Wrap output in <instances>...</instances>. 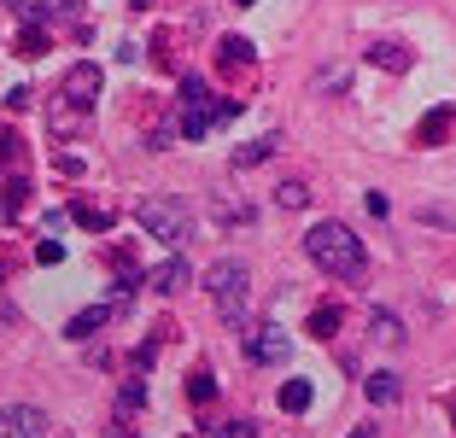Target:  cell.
Instances as JSON below:
<instances>
[{"instance_id": "7", "label": "cell", "mask_w": 456, "mask_h": 438, "mask_svg": "<svg viewBox=\"0 0 456 438\" xmlns=\"http://www.w3.org/2000/svg\"><path fill=\"white\" fill-rule=\"evenodd\" d=\"M0 438H47V415L29 403H6L0 410Z\"/></svg>"}, {"instance_id": "10", "label": "cell", "mask_w": 456, "mask_h": 438, "mask_svg": "<svg viewBox=\"0 0 456 438\" xmlns=\"http://www.w3.org/2000/svg\"><path fill=\"white\" fill-rule=\"evenodd\" d=\"M111 316H118L111 304H88L82 316H70V321H65V339H88V333H100V328H106Z\"/></svg>"}, {"instance_id": "27", "label": "cell", "mask_w": 456, "mask_h": 438, "mask_svg": "<svg viewBox=\"0 0 456 438\" xmlns=\"http://www.w3.org/2000/svg\"><path fill=\"white\" fill-rule=\"evenodd\" d=\"M362 205H369V216H387V211H392V199H387V193H369Z\"/></svg>"}, {"instance_id": "14", "label": "cell", "mask_w": 456, "mask_h": 438, "mask_svg": "<svg viewBox=\"0 0 456 438\" xmlns=\"http://www.w3.org/2000/svg\"><path fill=\"white\" fill-rule=\"evenodd\" d=\"M369 339H375V345H403V321L387 316V310H375V316H369Z\"/></svg>"}, {"instance_id": "19", "label": "cell", "mask_w": 456, "mask_h": 438, "mask_svg": "<svg viewBox=\"0 0 456 438\" xmlns=\"http://www.w3.org/2000/svg\"><path fill=\"white\" fill-rule=\"evenodd\" d=\"M188 398L193 403H216V374L211 369H193L188 374Z\"/></svg>"}, {"instance_id": "13", "label": "cell", "mask_w": 456, "mask_h": 438, "mask_svg": "<svg viewBox=\"0 0 456 438\" xmlns=\"http://www.w3.org/2000/svg\"><path fill=\"white\" fill-rule=\"evenodd\" d=\"M216 59H223L228 70H246L257 53H252V41H246V36H223V41H216Z\"/></svg>"}, {"instance_id": "31", "label": "cell", "mask_w": 456, "mask_h": 438, "mask_svg": "<svg viewBox=\"0 0 456 438\" xmlns=\"http://www.w3.org/2000/svg\"><path fill=\"white\" fill-rule=\"evenodd\" d=\"M451 410H456V403H451Z\"/></svg>"}, {"instance_id": "20", "label": "cell", "mask_w": 456, "mask_h": 438, "mask_svg": "<svg viewBox=\"0 0 456 438\" xmlns=\"http://www.w3.org/2000/svg\"><path fill=\"white\" fill-rule=\"evenodd\" d=\"M275 205H281V211H305V205H310V187L305 182H281V187H275Z\"/></svg>"}, {"instance_id": "6", "label": "cell", "mask_w": 456, "mask_h": 438, "mask_svg": "<svg viewBox=\"0 0 456 438\" xmlns=\"http://www.w3.org/2000/svg\"><path fill=\"white\" fill-rule=\"evenodd\" d=\"M246 362H257V369H269V362H287V351H293V339H287L281 328H257L252 339H246Z\"/></svg>"}, {"instance_id": "18", "label": "cell", "mask_w": 456, "mask_h": 438, "mask_svg": "<svg viewBox=\"0 0 456 438\" xmlns=\"http://www.w3.org/2000/svg\"><path fill=\"white\" fill-rule=\"evenodd\" d=\"M70 223L88 228V234H106V228H111V205H106V211H100V205H77V211H70Z\"/></svg>"}, {"instance_id": "17", "label": "cell", "mask_w": 456, "mask_h": 438, "mask_svg": "<svg viewBox=\"0 0 456 438\" xmlns=\"http://www.w3.org/2000/svg\"><path fill=\"white\" fill-rule=\"evenodd\" d=\"M310 392H316L310 380H287L275 398H281V410H287V415H305V410H310Z\"/></svg>"}, {"instance_id": "23", "label": "cell", "mask_w": 456, "mask_h": 438, "mask_svg": "<svg viewBox=\"0 0 456 438\" xmlns=\"http://www.w3.org/2000/svg\"><path fill=\"white\" fill-rule=\"evenodd\" d=\"M29 199V182L24 175H12V187H6V216H18V205Z\"/></svg>"}, {"instance_id": "2", "label": "cell", "mask_w": 456, "mask_h": 438, "mask_svg": "<svg viewBox=\"0 0 456 438\" xmlns=\"http://www.w3.org/2000/svg\"><path fill=\"white\" fill-rule=\"evenodd\" d=\"M234 100H211V88H205L200 77H182V123H175V129L182 134H193V141H200V134H211L216 123H234Z\"/></svg>"}, {"instance_id": "9", "label": "cell", "mask_w": 456, "mask_h": 438, "mask_svg": "<svg viewBox=\"0 0 456 438\" xmlns=\"http://www.w3.org/2000/svg\"><path fill=\"white\" fill-rule=\"evenodd\" d=\"M275 146H281V134H257V141L234 146V170H257V164L275 158Z\"/></svg>"}, {"instance_id": "26", "label": "cell", "mask_w": 456, "mask_h": 438, "mask_svg": "<svg viewBox=\"0 0 456 438\" xmlns=\"http://www.w3.org/2000/svg\"><path fill=\"white\" fill-rule=\"evenodd\" d=\"M65 257V239H41L36 246V264H59Z\"/></svg>"}, {"instance_id": "25", "label": "cell", "mask_w": 456, "mask_h": 438, "mask_svg": "<svg viewBox=\"0 0 456 438\" xmlns=\"http://www.w3.org/2000/svg\"><path fill=\"white\" fill-rule=\"evenodd\" d=\"M18 152H24V146H18V134H12V129H6V123H0V164H12V158H18Z\"/></svg>"}, {"instance_id": "30", "label": "cell", "mask_w": 456, "mask_h": 438, "mask_svg": "<svg viewBox=\"0 0 456 438\" xmlns=\"http://www.w3.org/2000/svg\"><path fill=\"white\" fill-rule=\"evenodd\" d=\"M240 6H252V0H240Z\"/></svg>"}, {"instance_id": "8", "label": "cell", "mask_w": 456, "mask_h": 438, "mask_svg": "<svg viewBox=\"0 0 456 438\" xmlns=\"http://www.w3.org/2000/svg\"><path fill=\"white\" fill-rule=\"evenodd\" d=\"M188 280H193V264H188L182 252H170V257H164V264H159V269L147 275V287L159 292V298H170V292H182Z\"/></svg>"}, {"instance_id": "21", "label": "cell", "mask_w": 456, "mask_h": 438, "mask_svg": "<svg viewBox=\"0 0 456 438\" xmlns=\"http://www.w3.org/2000/svg\"><path fill=\"white\" fill-rule=\"evenodd\" d=\"M141 403H147V385H141V380H123L118 385V415H134Z\"/></svg>"}, {"instance_id": "24", "label": "cell", "mask_w": 456, "mask_h": 438, "mask_svg": "<svg viewBox=\"0 0 456 438\" xmlns=\"http://www.w3.org/2000/svg\"><path fill=\"white\" fill-rule=\"evenodd\" d=\"M216 438H264V433H257V421H228L216 426Z\"/></svg>"}, {"instance_id": "12", "label": "cell", "mask_w": 456, "mask_h": 438, "mask_svg": "<svg viewBox=\"0 0 456 438\" xmlns=\"http://www.w3.org/2000/svg\"><path fill=\"white\" fill-rule=\"evenodd\" d=\"M456 134V106H433L421 118V141H451Z\"/></svg>"}, {"instance_id": "5", "label": "cell", "mask_w": 456, "mask_h": 438, "mask_svg": "<svg viewBox=\"0 0 456 438\" xmlns=\"http://www.w3.org/2000/svg\"><path fill=\"white\" fill-rule=\"evenodd\" d=\"M100 88H106V70H100V65H70V70H65V82H59V93H65L77 111L94 106Z\"/></svg>"}, {"instance_id": "15", "label": "cell", "mask_w": 456, "mask_h": 438, "mask_svg": "<svg viewBox=\"0 0 456 438\" xmlns=\"http://www.w3.org/2000/svg\"><path fill=\"white\" fill-rule=\"evenodd\" d=\"M403 398V380L392 369H380V374H369V403H398Z\"/></svg>"}, {"instance_id": "4", "label": "cell", "mask_w": 456, "mask_h": 438, "mask_svg": "<svg viewBox=\"0 0 456 438\" xmlns=\"http://www.w3.org/2000/svg\"><path fill=\"white\" fill-rule=\"evenodd\" d=\"M134 216H141V228H147L152 239H164V246H188L193 239V205L188 199H170V193H164V199H147Z\"/></svg>"}, {"instance_id": "28", "label": "cell", "mask_w": 456, "mask_h": 438, "mask_svg": "<svg viewBox=\"0 0 456 438\" xmlns=\"http://www.w3.org/2000/svg\"><path fill=\"white\" fill-rule=\"evenodd\" d=\"M351 438H375V426H357V433H351Z\"/></svg>"}, {"instance_id": "29", "label": "cell", "mask_w": 456, "mask_h": 438, "mask_svg": "<svg viewBox=\"0 0 456 438\" xmlns=\"http://www.w3.org/2000/svg\"><path fill=\"white\" fill-rule=\"evenodd\" d=\"M134 6H152V0H134Z\"/></svg>"}, {"instance_id": "16", "label": "cell", "mask_w": 456, "mask_h": 438, "mask_svg": "<svg viewBox=\"0 0 456 438\" xmlns=\"http://www.w3.org/2000/svg\"><path fill=\"white\" fill-rule=\"evenodd\" d=\"M305 333H310V339H334V333H339V304H322V310H310Z\"/></svg>"}, {"instance_id": "11", "label": "cell", "mask_w": 456, "mask_h": 438, "mask_svg": "<svg viewBox=\"0 0 456 438\" xmlns=\"http://www.w3.org/2000/svg\"><path fill=\"white\" fill-rule=\"evenodd\" d=\"M410 47H403V41H375V47H369V65H380V70H392V77H398V70H410Z\"/></svg>"}, {"instance_id": "1", "label": "cell", "mask_w": 456, "mask_h": 438, "mask_svg": "<svg viewBox=\"0 0 456 438\" xmlns=\"http://www.w3.org/2000/svg\"><path fill=\"white\" fill-rule=\"evenodd\" d=\"M305 252H310L316 269H328V275H339V280H362L369 275V252H362V239H357L351 223H316L305 234Z\"/></svg>"}, {"instance_id": "3", "label": "cell", "mask_w": 456, "mask_h": 438, "mask_svg": "<svg viewBox=\"0 0 456 438\" xmlns=\"http://www.w3.org/2000/svg\"><path fill=\"white\" fill-rule=\"evenodd\" d=\"M200 280H205V292L216 298V310H223L228 328H240V321H246V264H240V257H216Z\"/></svg>"}, {"instance_id": "22", "label": "cell", "mask_w": 456, "mask_h": 438, "mask_svg": "<svg viewBox=\"0 0 456 438\" xmlns=\"http://www.w3.org/2000/svg\"><path fill=\"white\" fill-rule=\"evenodd\" d=\"M36 24H59V18H77V0H47L41 12H29Z\"/></svg>"}]
</instances>
